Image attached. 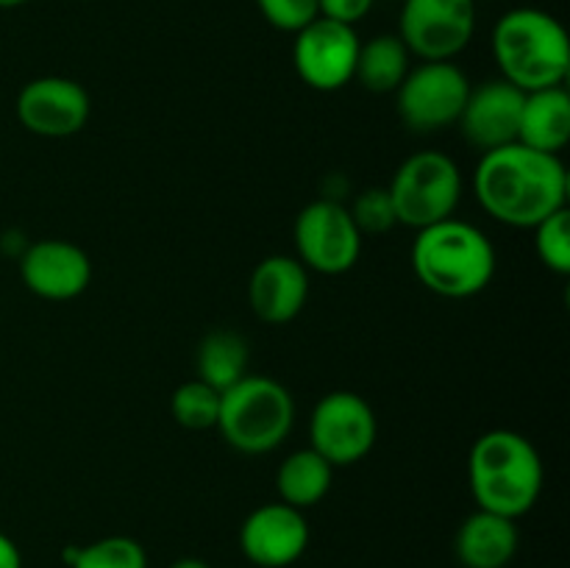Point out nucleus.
I'll list each match as a JSON object with an SVG mask.
<instances>
[{
  "instance_id": "f257e3e1",
  "label": "nucleus",
  "mask_w": 570,
  "mask_h": 568,
  "mask_svg": "<svg viewBox=\"0 0 570 568\" xmlns=\"http://www.w3.org/2000/svg\"><path fill=\"white\" fill-rule=\"evenodd\" d=\"M473 195L493 221L534 228L568 206V170L557 154L521 143L488 150L473 170Z\"/></svg>"
},
{
  "instance_id": "f03ea898",
  "label": "nucleus",
  "mask_w": 570,
  "mask_h": 568,
  "mask_svg": "<svg viewBox=\"0 0 570 568\" xmlns=\"http://www.w3.org/2000/svg\"><path fill=\"white\" fill-rule=\"evenodd\" d=\"M543 479L540 451L515 429H490L471 445L468 484L479 510L518 521L538 505Z\"/></svg>"
},
{
  "instance_id": "7ed1b4c3",
  "label": "nucleus",
  "mask_w": 570,
  "mask_h": 568,
  "mask_svg": "<svg viewBox=\"0 0 570 568\" xmlns=\"http://www.w3.org/2000/svg\"><path fill=\"white\" fill-rule=\"evenodd\" d=\"M490 48L501 78L521 92L566 87L570 42L562 22L534 6H518L495 20Z\"/></svg>"
},
{
  "instance_id": "20e7f679",
  "label": "nucleus",
  "mask_w": 570,
  "mask_h": 568,
  "mask_svg": "<svg viewBox=\"0 0 570 568\" xmlns=\"http://www.w3.org/2000/svg\"><path fill=\"white\" fill-rule=\"evenodd\" d=\"M412 271L426 290L443 298H471L495 276V248L473 223L449 217L417 232Z\"/></svg>"
},
{
  "instance_id": "39448f33",
  "label": "nucleus",
  "mask_w": 570,
  "mask_h": 568,
  "mask_svg": "<svg viewBox=\"0 0 570 568\" xmlns=\"http://www.w3.org/2000/svg\"><path fill=\"white\" fill-rule=\"evenodd\" d=\"M295 423L293 393L262 373H245L220 393L217 427L223 440L243 454H267L289 438Z\"/></svg>"
},
{
  "instance_id": "423d86ee",
  "label": "nucleus",
  "mask_w": 570,
  "mask_h": 568,
  "mask_svg": "<svg viewBox=\"0 0 570 568\" xmlns=\"http://www.w3.org/2000/svg\"><path fill=\"white\" fill-rule=\"evenodd\" d=\"M387 193L395 221L421 232L454 217L462 198V173L443 150H417L401 161Z\"/></svg>"
},
{
  "instance_id": "0eeeda50",
  "label": "nucleus",
  "mask_w": 570,
  "mask_h": 568,
  "mask_svg": "<svg viewBox=\"0 0 570 568\" xmlns=\"http://www.w3.org/2000/svg\"><path fill=\"white\" fill-rule=\"evenodd\" d=\"M471 78L454 61H421L395 89V106L406 128L417 134L443 131L460 123Z\"/></svg>"
},
{
  "instance_id": "6e6552de",
  "label": "nucleus",
  "mask_w": 570,
  "mask_h": 568,
  "mask_svg": "<svg viewBox=\"0 0 570 568\" xmlns=\"http://www.w3.org/2000/svg\"><path fill=\"white\" fill-rule=\"evenodd\" d=\"M379 421L367 399L354 390H332L309 415L312 449L332 468L356 466L373 451Z\"/></svg>"
},
{
  "instance_id": "1a4fd4ad",
  "label": "nucleus",
  "mask_w": 570,
  "mask_h": 568,
  "mask_svg": "<svg viewBox=\"0 0 570 568\" xmlns=\"http://www.w3.org/2000/svg\"><path fill=\"white\" fill-rule=\"evenodd\" d=\"M293 239L298 251L295 259L306 271L323 273V276L348 273L362 254V232L356 228L348 206L332 198L312 200L298 212Z\"/></svg>"
},
{
  "instance_id": "9d476101",
  "label": "nucleus",
  "mask_w": 570,
  "mask_h": 568,
  "mask_svg": "<svg viewBox=\"0 0 570 568\" xmlns=\"http://www.w3.org/2000/svg\"><path fill=\"white\" fill-rule=\"evenodd\" d=\"M476 33V0H404L399 37L421 61H454Z\"/></svg>"
},
{
  "instance_id": "9b49d317",
  "label": "nucleus",
  "mask_w": 570,
  "mask_h": 568,
  "mask_svg": "<svg viewBox=\"0 0 570 568\" xmlns=\"http://www.w3.org/2000/svg\"><path fill=\"white\" fill-rule=\"evenodd\" d=\"M293 67L306 87L317 92H337L354 81L360 33L354 26L315 17L293 33Z\"/></svg>"
},
{
  "instance_id": "f8f14e48",
  "label": "nucleus",
  "mask_w": 570,
  "mask_h": 568,
  "mask_svg": "<svg viewBox=\"0 0 570 568\" xmlns=\"http://www.w3.org/2000/svg\"><path fill=\"white\" fill-rule=\"evenodd\" d=\"M14 111L28 134L65 139L87 126L92 100L76 78L39 76L17 92Z\"/></svg>"
},
{
  "instance_id": "ddd939ff",
  "label": "nucleus",
  "mask_w": 570,
  "mask_h": 568,
  "mask_svg": "<svg viewBox=\"0 0 570 568\" xmlns=\"http://www.w3.org/2000/svg\"><path fill=\"white\" fill-rule=\"evenodd\" d=\"M309 546V521L304 510L284 501L256 507L239 527V549L259 568H287Z\"/></svg>"
},
{
  "instance_id": "4468645a",
  "label": "nucleus",
  "mask_w": 570,
  "mask_h": 568,
  "mask_svg": "<svg viewBox=\"0 0 570 568\" xmlns=\"http://www.w3.org/2000/svg\"><path fill=\"white\" fill-rule=\"evenodd\" d=\"M20 278L45 301H72L92 282V262L70 239H37L20 254Z\"/></svg>"
},
{
  "instance_id": "2eb2a0df",
  "label": "nucleus",
  "mask_w": 570,
  "mask_h": 568,
  "mask_svg": "<svg viewBox=\"0 0 570 568\" xmlns=\"http://www.w3.org/2000/svg\"><path fill=\"white\" fill-rule=\"evenodd\" d=\"M523 98H527V92L512 87L504 78H493V81H484L482 87H471L465 109L456 123L468 145L488 154L501 145L518 143Z\"/></svg>"
},
{
  "instance_id": "dca6fc26",
  "label": "nucleus",
  "mask_w": 570,
  "mask_h": 568,
  "mask_svg": "<svg viewBox=\"0 0 570 568\" xmlns=\"http://www.w3.org/2000/svg\"><path fill=\"white\" fill-rule=\"evenodd\" d=\"M309 298V271L295 256L273 254L248 278V304L259 321L282 326L304 312Z\"/></svg>"
},
{
  "instance_id": "f3484780",
  "label": "nucleus",
  "mask_w": 570,
  "mask_h": 568,
  "mask_svg": "<svg viewBox=\"0 0 570 568\" xmlns=\"http://www.w3.org/2000/svg\"><path fill=\"white\" fill-rule=\"evenodd\" d=\"M518 540L512 518L476 510L456 529L454 551L465 568H507L515 557Z\"/></svg>"
},
{
  "instance_id": "a211bd4d",
  "label": "nucleus",
  "mask_w": 570,
  "mask_h": 568,
  "mask_svg": "<svg viewBox=\"0 0 570 568\" xmlns=\"http://www.w3.org/2000/svg\"><path fill=\"white\" fill-rule=\"evenodd\" d=\"M518 143L527 148L557 154L570 143V95L566 87L527 92L518 126Z\"/></svg>"
},
{
  "instance_id": "6ab92c4d",
  "label": "nucleus",
  "mask_w": 570,
  "mask_h": 568,
  "mask_svg": "<svg viewBox=\"0 0 570 568\" xmlns=\"http://www.w3.org/2000/svg\"><path fill=\"white\" fill-rule=\"evenodd\" d=\"M410 70L412 53L399 33H379L371 42L360 45L354 81H360L367 92L387 95L401 87Z\"/></svg>"
},
{
  "instance_id": "aec40b11",
  "label": "nucleus",
  "mask_w": 570,
  "mask_h": 568,
  "mask_svg": "<svg viewBox=\"0 0 570 568\" xmlns=\"http://www.w3.org/2000/svg\"><path fill=\"white\" fill-rule=\"evenodd\" d=\"M332 479L334 468L309 445V449H298L284 457L276 471V490L284 505L306 510L326 499Z\"/></svg>"
},
{
  "instance_id": "412c9836",
  "label": "nucleus",
  "mask_w": 570,
  "mask_h": 568,
  "mask_svg": "<svg viewBox=\"0 0 570 568\" xmlns=\"http://www.w3.org/2000/svg\"><path fill=\"white\" fill-rule=\"evenodd\" d=\"M250 349L248 340L228 329H215L206 334L195 351V371L200 382L212 384L217 393L232 388L248 373Z\"/></svg>"
},
{
  "instance_id": "4be33fe9",
  "label": "nucleus",
  "mask_w": 570,
  "mask_h": 568,
  "mask_svg": "<svg viewBox=\"0 0 570 568\" xmlns=\"http://www.w3.org/2000/svg\"><path fill=\"white\" fill-rule=\"evenodd\" d=\"M70 568H148V551L128 535H109L95 543L67 549Z\"/></svg>"
},
{
  "instance_id": "5701e85b",
  "label": "nucleus",
  "mask_w": 570,
  "mask_h": 568,
  "mask_svg": "<svg viewBox=\"0 0 570 568\" xmlns=\"http://www.w3.org/2000/svg\"><path fill=\"white\" fill-rule=\"evenodd\" d=\"M170 412L178 427L189 429V432L215 429L217 415H220V393L195 376L189 382L178 384L176 393L170 395Z\"/></svg>"
},
{
  "instance_id": "b1692460",
  "label": "nucleus",
  "mask_w": 570,
  "mask_h": 568,
  "mask_svg": "<svg viewBox=\"0 0 570 568\" xmlns=\"http://www.w3.org/2000/svg\"><path fill=\"white\" fill-rule=\"evenodd\" d=\"M534 251L540 262L557 276L570 273V212H554L534 226Z\"/></svg>"
},
{
  "instance_id": "393cba45",
  "label": "nucleus",
  "mask_w": 570,
  "mask_h": 568,
  "mask_svg": "<svg viewBox=\"0 0 570 568\" xmlns=\"http://www.w3.org/2000/svg\"><path fill=\"white\" fill-rule=\"evenodd\" d=\"M351 217H354L356 228L365 234H384L395 226V209L390 200L387 187H367L356 195L354 206H351Z\"/></svg>"
},
{
  "instance_id": "a878e982",
  "label": "nucleus",
  "mask_w": 570,
  "mask_h": 568,
  "mask_svg": "<svg viewBox=\"0 0 570 568\" xmlns=\"http://www.w3.org/2000/svg\"><path fill=\"white\" fill-rule=\"evenodd\" d=\"M262 17L276 31L295 33L317 17V0H256Z\"/></svg>"
},
{
  "instance_id": "bb28decb",
  "label": "nucleus",
  "mask_w": 570,
  "mask_h": 568,
  "mask_svg": "<svg viewBox=\"0 0 570 568\" xmlns=\"http://www.w3.org/2000/svg\"><path fill=\"white\" fill-rule=\"evenodd\" d=\"M376 0H317V17L343 22V26H356L371 14Z\"/></svg>"
},
{
  "instance_id": "cd10ccee",
  "label": "nucleus",
  "mask_w": 570,
  "mask_h": 568,
  "mask_svg": "<svg viewBox=\"0 0 570 568\" xmlns=\"http://www.w3.org/2000/svg\"><path fill=\"white\" fill-rule=\"evenodd\" d=\"M0 568H22L20 549L6 532H0Z\"/></svg>"
},
{
  "instance_id": "c85d7f7f",
  "label": "nucleus",
  "mask_w": 570,
  "mask_h": 568,
  "mask_svg": "<svg viewBox=\"0 0 570 568\" xmlns=\"http://www.w3.org/2000/svg\"><path fill=\"white\" fill-rule=\"evenodd\" d=\"M170 568H212V566L206 560H200V557H181V560L173 562Z\"/></svg>"
},
{
  "instance_id": "c756f323",
  "label": "nucleus",
  "mask_w": 570,
  "mask_h": 568,
  "mask_svg": "<svg viewBox=\"0 0 570 568\" xmlns=\"http://www.w3.org/2000/svg\"><path fill=\"white\" fill-rule=\"evenodd\" d=\"M28 0H0V9H20V6H26Z\"/></svg>"
}]
</instances>
